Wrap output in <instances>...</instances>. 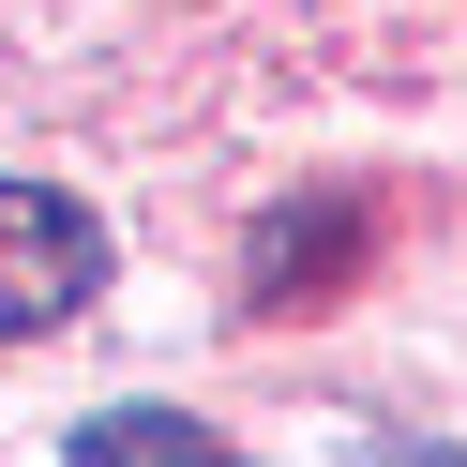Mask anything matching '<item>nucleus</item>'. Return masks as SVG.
Returning <instances> with one entry per match:
<instances>
[{
    "label": "nucleus",
    "mask_w": 467,
    "mask_h": 467,
    "mask_svg": "<svg viewBox=\"0 0 467 467\" xmlns=\"http://www.w3.org/2000/svg\"><path fill=\"white\" fill-rule=\"evenodd\" d=\"M347 242H362V196H286V212L242 242V302H256V317L317 302V286L347 272Z\"/></svg>",
    "instance_id": "nucleus-2"
},
{
    "label": "nucleus",
    "mask_w": 467,
    "mask_h": 467,
    "mask_svg": "<svg viewBox=\"0 0 467 467\" xmlns=\"http://www.w3.org/2000/svg\"><path fill=\"white\" fill-rule=\"evenodd\" d=\"M106 286V212H76L61 182H0V347L91 317Z\"/></svg>",
    "instance_id": "nucleus-1"
},
{
    "label": "nucleus",
    "mask_w": 467,
    "mask_h": 467,
    "mask_svg": "<svg viewBox=\"0 0 467 467\" xmlns=\"http://www.w3.org/2000/svg\"><path fill=\"white\" fill-rule=\"evenodd\" d=\"M61 467H242L212 422H182V407H91V422L61 437Z\"/></svg>",
    "instance_id": "nucleus-3"
},
{
    "label": "nucleus",
    "mask_w": 467,
    "mask_h": 467,
    "mask_svg": "<svg viewBox=\"0 0 467 467\" xmlns=\"http://www.w3.org/2000/svg\"><path fill=\"white\" fill-rule=\"evenodd\" d=\"M362 467H467V452H422V437H377Z\"/></svg>",
    "instance_id": "nucleus-4"
}]
</instances>
